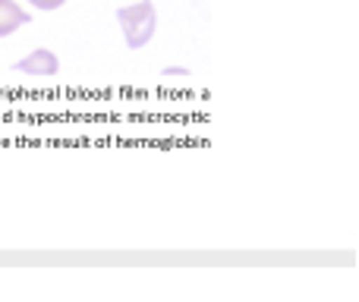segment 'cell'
<instances>
[{
	"label": "cell",
	"mask_w": 359,
	"mask_h": 302,
	"mask_svg": "<svg viewBox=\"0 0 359 302\" xmlns=\"http://www.w3.org/2000/svg\"><path fill=\"white\" fill-rule=\"evenodd\" d=\"M29 4L35 6V10H60L67 0H29Z\"/></svg>",
	"instance_id": "4"
},
{
	"label": "cell",
	"mask_w": 359,
	"mask_h": 302,
	"mask_svg": "<svg viewBox=\"0 0 359 302\" xmlns=\"http://www.w3.org/2000/svg\"><path fill=\"white\" fill-rule=\"evenodd\" d=\"M32 22V13H25L16 0H0V38L19 32L22 25Z\"/></svg>",
	"instance_id": "3"
},
{
	"label": "cell",
	"mask_w": 359,
	"mask_h": 302,
	"mask_svg": "<svg viewBox=\"0 0 359 302\" xmlns=\"http://www.w3.org/2000/svg\"><path fill=\"white\" fill-rule=\"evenodd\" d=\"M117 22L123 29V41L130 50H142L145 44L155 38L158 32V10L151 0H139V4L120 6L117 10Z\"/></svg>",
	"instance_id": "1"
},
{
	"label": "cell",
	"mask_w": 359,
	"mask_h": 302,
	"mask_svg": "<svg viewBox=\"0 0 359 302\" xmlns=\"http://www.w3.org/2000/svg\"><path fill=\"white\" fill-rule=\"evenodd\" d=\"M161 76H164V79H183V76H189V69H174V67H168Z\"/></svg>",
	"instance_id": "5"
},
{
	"label": "cell",
	"mask_w": 359,
	"mask_h": 302,
	"mask_svg": "<svg viewBox=\"0 0 359 302\" xmlns=\"http://www.w3.org/2000/svg\"><path fill=\"white\" fill-rule=\"evenodd\" d=\"M13 69H16V73H22V76H38V79H50V76L60 73V60H57L54 50L38 48V50H32L29 57H22V60L13 63Z\"/></svg>",
	"instance_id": "2"
}]
</instances>
